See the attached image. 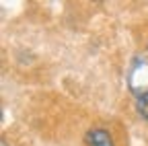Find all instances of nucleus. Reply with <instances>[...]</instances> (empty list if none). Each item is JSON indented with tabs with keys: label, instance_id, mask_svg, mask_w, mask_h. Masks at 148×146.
Here are the masks:
<instances>
[{
	"label": "nucleus",
	"instance_id": "3",
	"mask_svg": "<svg viewBox=\"0 0 148 146\" xmlns=\"http://www.w3.org/2000/svg\"><path fill=\"white\" fill-rule=\"evenodd\" d=\"M136 111H138V115L142 119L148 121V93H144V95H140L136 99Z\"/></svg>",
	"mask_w": 148,
	"mask_h": 146
},
{
	"label": "nucleus",
	"instance_id": "1",
	"mask_svg": "<svg viewBox=\"0 0 148 146\" xmlns=\"http://www.w3.org/2000/svg\"><path fill=\"white\" fill-rule=\"evenodd\" d=\"M127 84H130V90L136 93L138 97L148 93V58L136 56L132 60L127 72Z\"/></svg>",
	"mask_w": 148,
	"mask_h": 146
},
{
	"label": "nucleus",
	"instance_id": "4",
	"mask_svg": "<svg viewBox=\"0 0 148 146\" xmlns=\"http://www.w3.org/2000/svg\"><path fill=\"white\" fill-rule=\"evenodd\" d=\"M0 146H8V144H6V142H4V140H2V144H0Z\"/></svg>",
	"mask_w": 148,
	"mask_h": 146
},
{
	"label": "nucleus",
	"instance_id": "2",
	"mask_svg": "<svg viewBox=\"0 0 148 146\" xmlns=\"http://www.w3.org/2000/svg\"><path fill=\"white\" fill-rule=\"evenodd\" d=\"M84 142H86V146H115L111 134L107 130H103V127H92V130H88L86 136H84Z\"/></svg>",
	"mask_w": 148,
	"mask_h": 146
}]
</instances>
